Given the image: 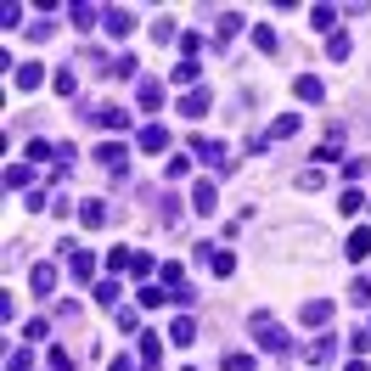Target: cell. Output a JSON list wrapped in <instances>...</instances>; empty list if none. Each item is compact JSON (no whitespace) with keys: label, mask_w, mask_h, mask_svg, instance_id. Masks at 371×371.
<instances>
[{"label":"cell","mask_w":371,"mask_h":371,"mask_svg":"<svg viewBox=\"0 0 371 371\" xmlns=\"http://www.w3.org/2000/svg\"><path fill=\"white\" fill-rule=\"evenodd\" d=\"M253 343H259V349H270V355H287V349H293V338L282 332V321H276V315H265V309L253 315Z\"/></svg>","instance_id":"obj_1"},{"label":"cell","mask_w":371,"mask_h":371,"mask_svg":"<svg viewBox=\"0 0 371 371\" xmlns=\"http://www.w3.org/2000/svg\"><path fill=\"white\" fill-rule=\"evenodd\" d=\"M192 157H197V163H209V169H220V175L236 169V157H231L220 141H209V135H197V141H192Z\"/></svg>","instance_id":"obj_2"},{"label":"cell","mask_w":371,"mask_h":371,"mask_svg":"<svg viewBox=\"0 0 371 371\" xmlns=\"http://www.w3.org/2000/svg\"><path fill=\"white\" fill-rule=\"evenodd\" d=\"M84 118H90V124H101V130H118V135L130 130V113H124V107H113V101H96V107H84Z\"/></svg>","instance_id":"obj_3"},{"label":"cell","mask_w":371,"mask_h":371,"mask_svg":"<svg viewBox=\"0 0 371 371\" xmlns=\"http://www.w3.org/2000/svg\"><path fill=\"white\" fill-rule=\"evenodd\" d=\"M135 101H141V113H157V107H163V79L141 74V79H135Z\"/></svg>","instance_id":"obj_4"},{"label":"cell","mask_w":371,"mask_h":371,"mask_svg":"<svg viewBox=\"0 0 371 371\" xmlns=\"http://www.w3.org/2000/svg\"><path fill=\"white\" fill-rule=\"evenodd\" d=\"M96 163H101V169H113V175H124L130 147H124V141H101V147H96Z\"/></svg>","instance_id":"obj_5"},{"label":"cell","mask_w":371,"mask_h":371,"mask_svg":"<svg viewBox=\"0 0 371 371\" xmlns=\"http://www.w3.org/2000/svg\"><path fill=\"white\" fill-rule=\"evenodd\" d=\"M101 28H107L113 40H124V34L135 28V11H124V6H107V11H101Z\"/></svg>","instance_id":"obj_6"},{"label":"cell","mask_w":371,"mask_h":371,"mask_svg":"<svg viewBox=\"0 0 371 371\" xmlns=\"http://www.w3.org/2000/svg\"><path fill=\"white\" fill-rule=\"evenodd\" d=\"M192 209H197V214H214V209H220V186H214V180H197V186H192Z\"/></svg>","instance_id":"obj_7"},{"label":"cell","mask_w":371,"mask_h":371,"mask_svg":"<svg viewBox=\"0 0 371 371\" xmlns=\"http://www.w3.org/2000/svg\"><path fill=\"white\" fill-rule=\"evenodd\" d=\"M135 147H141V152H157V157H163V152H169V130H163V124H141Z\"/></svg>","instance_id":"obj_8"},{"label":"cell","mask_w":371,"mask_h":371,"mask_svg":"<svg viewBox=\"0 0 371 371\" xmlns=\"http://www.w3.org/2000/svg\"><path fill=\"white\" fill-rule=\"evenodd\" d=\"M209 107H214V96H209V90H203V84H197V90H186V96H180V113H186V118H203V113H209Z\"/></svg>","instance_id":"obj_9"},{"label":"cell","mask_w":371,"mask_h":371,"mask_svg":"<svg viewBox=\"0 0 371 371\" xmlns=\"http://www.w3.org/2000/svg\"><path fill=\"white\" fill-rule=\"evenodd\" d=\"M298 321H304V326H326V321H332V298H309V304L298 309Z\"/></svg>","instance_id":"obj_10"},{"label":"cell","mask_w":371,"mask_h":371,"mask_svg":"<svg viewBox=\"0 0 371 371\" xmlns=\"http://www.w3.org/2000/svg\"><path fill=\"white\" fill-rule=\"evenodd\" d=\"M169 343L192 349V343H197V321H192V315H175V321H169Z\"/></svg>","instance_id":"obj_11"},{"label":"cell","mask_w":371,"mask_h":371,"mask_svg":"<svg viewBox=\"0 0 371 371\" xmlns=\"http://www.w3.org/2000/svg\"><path fill=\"white\" fill-rule=\"evenodd\" d=\"M28 293L51 298V293H57V270H51V265H34V270H28Z\"/></svg>","instance_id":"obj_12"},{"label":"cell","mask_w":371,"mask_h":371,"mask_svg":"<svg viewBox=\"0 0 371 371\" xmlns=\"http://www.w3.org/2000/svg\"><path fill=\"white\" fill-rule=\"evenodd\" d=\"M79 225H84V231L107 225V203H101V197H84V203H79Z\"/></svg>","instance_id":"obj_13"},{"label":"cell","mask_w":371,"mask_h":371,"mask_svg":"<svg viewBox=\"0 0 371 371\" xmlns=\"http://www.w3.org/2000/svg\"><path fill=\"white\" fill-rule=\"evenodd\" d=\"M135 62H141V57H130V51H118L113 62H101V74H107V79H135Z\"/></svg>","instance_id":"obj_14"},{"label":"cell","mask_w":371,"mask_h":371,"mask_svg":"<svg viewBox=\"0 0 371 371\" xmlns=\"http://www.w3.org/2000/svg\"><path fill=\"white\" fill-rule=\"evenodd\" d=\"M141 366H147V371L163 366V338H157V332H147V338H141Z\"/></svg>","instance_id":"obj_15"},{"label":"cell","mask_w":371,"mask_h":371,"mask_svg":"<svg viewBox=\"0 0 371 371\" xmlns=\"http://www.w3.org/2000/svg\"><path fill=\"white\" fill-rule=\"evenodd\" d=\"M236 28H242V11H220V23H214V51H220Z\"/></svg>","instance_id":"obj_16"},{"label":"cell","mask_w":371,"mask_h":371,"mask_svg":"<svg viewBox=\"0 0 371 371\" xmlns=\"http://www.w3.org/2000/svg\"><path fill=\"white\" fill-rule=\"evenodd\" d=\"M343 253H349V259H366V253H371V231H366V225H360V231H349Z\"/></svg>","instance_id":"obj_17"},{"label":"cell","mask_w":371,"mask_h":371,"mask_svg":"<svg viewBox=\"0 0 371 371\" xmlns=\"http://www.w3.org/2000/svg\"><path fill=\"white\" fill-rule=\"evenodd\" d=\"M304 355H309V366H326V360L338 355V338H321V343H309Z\"/></svg>","instance_id":"obj_18"},{"label":"cell","mask_w":371,"mask_h":371,"mask_svg":"<svg viewBox=\"0 0 371 371\" xmlns=\"http://www.w3.org/2000/svg\"><path fill=\"white\" fill-rule=\"evenodd\" d=\"M287 135H298V113H282V118L270 124V135H265V141H287Z\"/></svg>","instance_id":"obj_19"},{"label":"cell","mask_w":371,"mask_h":371,"mask_svg":"<svg viewBox=\"0 0 371 371\" xmlns=\"http://www.w3.org/2000/svg\"><path fill=\"white\" fill-rule=\"evenodd\" d=\"M28 180H34V169H28V163H11V169H6V192H23Z\"/></svg>","instance_id":"obj_20"},{"label":"cell","mask_w":371,"mask_h":371,"mask_svg":"<svg viewBox=\"0 0 371 371\" xmlns=\"http://www.w3.org/2000/svg\"><path fill=\"white\" fill-rule=\"evenodd\" d=\"M298 96H304V101H321V96H326V84H321L315 74H298Z\"/></svg>","instance_id":"obj_21"},{"label":"cell","mask_w":371,"mask_h":371,"mask_svg":"<svg viewBox=\"0 0 371 371\" xmlns=\"http://www.w3.org/2000/svg\"><path fill=\"white\" fill-rule=\"evenodd\" d=\"M68 17H74V28H96V17H101V11L79 0V6H68Z\"/></svg>","instance_id":"obj_22"},{"label":"cell","mask_w":371,"mask_h":371,"mask_svg":"<svg viewBox=\"0 0 371 371\" xmlns=\"http://www.w3.org/2000/svg\"><path fill=\"white\" fill-rule=\"evenodd\" d=\"M17 84H23V90H34V84H45V68H40V62H23V68H17Z\"/></svg>","instance_id":"obj_23"},{"label":"cell","mask_w":371,"mask_h":371,"mask_svg":"<svg viewBox=\"0 0 371 371\" xmlns=\"http://www.w3.org/2000/svg\"><path fill=\"white\" fill-rule=\"evenodd\" d=\"M197 74H203V62H175V84H192L197 90Z\"/></svg>","instance_id":"obj_24"},{"label":"cell","mask_w":371,"mask_h":371,"mask_svg":"<svg viewBox=\"0 0 371 371\" xmlns=\"http://www.w3.org/2000/svg\"><path fill=\"white\" fill-rule=\"evenodd\" d=\"M209 265H214V276H231V270H236V253H231V248H214Z\"/></svg>","instance_id":"obj_25"},{"label":"cell","mask_w":371,"mask_h":371,"mask_svg":"<svg viewBox=\"0 0 371 371\" xmlns=\"http://www.w3.org/2000/svg\"><path fill=\"white\" fill-rule=\"evenodd\" d=\"M51 84H57V96H74V90H79V74H74V68H57Z\"/></svg>","instance_id":"obj_26"},{"label":"cell","mask_w":371,"mask_h":371,"mask_svg":"<svg viewBox=\"0 0 371 371\" xmlns=\"http://www.w3.org/2000/svg\"><path fill=\"white\" fill-rule=\"evenodd\" d=\"M186 175H192V157H169L163 163V180H186Z\"/></svg>","instance_id":"obj_27"},{"label":"cell","mask_w":371,"mask_h":371,"mask_svg":"<svg viewBox=\"0 0 371 371\" xmlns=\"http://www.w3.org/2000/svg\"><path fill=\"white\" fill-rule=\"evenodd\" d=\"M360 203H366V197H360L355 186H343V192H338V209H343V214H360Z\"/></svg>","instance_id":"obj_28"},{"label":"cell","mask_w":371,"mask_h":371,"mask_svg":"<svg viewBox=\"0 0 371 371\" xmlns=\"http://www.w3.org/2000/svg\"><path fill=\"white\" fill-rule=\"evenodd\" d=\"M96 304H101V309H118V282H101V287H96Z\"/></svg>","instance_id":"obj_29"},{"label":"cell","mask_w":371,"mask_h":371,"mask_svg":"<svg viewBox=\"0 0 371 371\" xmlns=\"http://www.w3.org/2000/svg\"><path fill=\"white\" fill-rule=\"evenodd\" d=\"M51 157H57L51 141H28V163H51Z\"/></svg>","instance_id":"obj_30"},{"label":"cell","mask_w":371,"mask_h":371,"mask_svg":"<svg viewBox=\"0 0 371 371\" xmlns=\"http://www.w3.org/2000/svg\"><path fill=\"white\" fill-rule=\"evenodd\" d=\"M309 23H315V28H332V23H338V6H315Z\"/></svg>","instance_id":"obj_31"},{"label":"cell","mask_w":371,"mask_h":371,"mask_svg":"<svg viewBox=\"0 0 371 371\" xmlns=\"http://www.w3.org/2000/svg\"><path fill=\"white\" fill-rule=\"evenodd\" d=\"M253 45H259V51H276V28L259 23V28H253Z\"/></svg>","instance_id":"obj_32"},{"label":"cell","mask_w":371,"mask_h":371,"mask_svg":"<svg viewBox=\"0 0 371 371\" xmlns=\"http://www.w3.org/2000/svg\"><path fill=\"white\" fill-rule=\"evenodd\" d=\"M152 270H157V265H152V253H135V259H130V276H141V282H147Z\"/></svg>","instance_id":"obj_33"},{"label":"cell","mask_w":371,"mask_h":371,"mask_svg":"<svg viewBox=\"0 0 371 371\" xmlns=\"http://www.w3.org/2000/svg\"><path fill=\"white\" fill-rule=\"evenodd\" d=\"M51 371H74V349L57 343V349H51Z\"/></svg>","instance_id":"obj_34"},{"label":"cell","mask_w":371,"mask_h":371,"mask_svg":"<svg viewBox=\"0 0 371 371\" xmlns=\"http://www.w3.org/2000/svg\"><path fill=\"white\" fill-rule=\"evenodd\" d=\"M349 298H355V304H371V282H366V276H355V282H349Z\"/></svg>","instance_id":"obj_35"},{"label":"cell","mask_w":371,"mask_h":371,"mask_svg":"<svg viewBox=\"0 0 371 371\" xmlns=\"http://www.w3.org/2000/svg\"><path fill=\"white\" fill-rule=\"evenodd\" d=\"M152 40H157V45H169V40H175V23H169V17H157V23H152Z\"/></svg>","instance_id":"obj_36"},{"label":"cell","mask_w":371,"mask_h":371,"mask_svg":"<svg viewBox=\"0 0 371 371\" xmlns=\"http://www.w3.org/2000/svg\"><path fill=\"white\" fill-rule=\"evenodd\" d=\"M326 51H332V62H343V57H349V34H332V40H326Z\"/></svg>","instance_id":"obj_37"},{"label":"cell","mask_w":371,"mask_h":371,"mask_svg":"<svg viewBox=\"0 0 371 371\" xmlns=\"http://www.w3.org/2000/svg\"><path fill=\"white\" fill-rule=\"evenodd\" d=\"M298 186H304V192H321V186H326V175H321V169H304V175H298Z\"/></svg>","instance_id":"obj_38"},{"label":"cell","mask_w":371,"mask_h":371,"mask_svg":"<svg viewBox=\"0 0 371 371\" xmlns=\"http://www.w3.org/2000/svg\"><path fill=\"white\" fill-rule=\"evenodd\" d=\"M23 338H28V343H40V338H51V321H28V326H23Z\"/></svg>","instance_id":"obj_39"},{"label":"cell","mask_w":371,"mask_h":371,"mask_svg":"<svg viewBox=\"0 0 371 371\" xmlns=\"http://www.w3.org/2000/svg\"><path fill=\"white\" fill-rule=\"evenodd\" d=\"M163 298H169V287H141V304H147V309H157Z\"/></svg>","instance_id":"obj_40"},{"label":"cell","mask_w":371,"mask_h":371,"mask_svg":"<svg viewBox=\"0 0 371 371\" xmlns=\"http://www.w3.org/2000/svg\"><path fill=\"white\" fill-rule=\"evenodd\" d=\"M157 214H163V225H175V220H180V203H175V197H163V203H157Z\"/></svg>","instance_id":"obj_41"},{"label":"cell","mask_w":371,"mask_h":371,"mask_svg":"<svg viewBox=\"0 0 371 371\" xmlns=\"http://www.w3.org/2000/svg\"><path fill=\"white\" fill-rule=\"evenodd\" d=\"M57 321H62V326H74V321H79V304H74V298H68V304H57Z\"/></svg>","instance_id":"obj_42"},{"label":"cell","mask_w":371,"mask_h":371,"mask_svg":"<svg viewBox=\"0 0 371 371\" xmlns=\"http://www.w3.org/2000/svg\"><path fill=\"white\" fill-rule=\"evenodd\" d=\"M338 157H343V152L332 147V141H321V147H315V163H338Z\"/></svg>","instance_id":"obj_43"},{"label":"cell","mask_w":371,"mask_h":371,"mask_svg":"<svg viewBox=\"0 0 371 371\" xmlns=\"http://www.w3.org/2000/svg\"><path fill=\"white\" fill-rule=\"evenodd\" d=\"M6 371H28V349H11L6 355Z\"/></svg>","instance_id":"obj_44"},{"label":"cell","mask_w":371,"mask_h":371,"mask_svg":"<svg viewBox=\"0 0 371 371\" xmlns=\"http://www.w3.org/2000/svg\"><path fill=\"white\" fill-rule=\"evenodd\" d=\"M169 298H175L180 309H192V304H197V287H175V293H169Z\"/></svg>","instance_id":"obj_45"},{"label":"cell","mask_w":371,"mask_h":371,"mask_svg":"<svg viewBox=\"0 0 371 371\" xmlns=\"http://www.w3.org/2000/svg\"><path fill=\"white\" fill-rule=\"evenodd\" d=\"M225 371H253V355H225Z\"/></svg>","instance_id":"obj_46"},{"label":"cell","mask_w":371,"mask_h":371,"mask_svg":"<svg viewBox=\"0 0 371 371\" xmlns=\"http://www.w3.org/2000/svg\"><path fill=\"white\" fill-rule=\"evenodd\" d=\"M107 371H135V366H130V355H118V360H113Z\"/></svg>","instance_id":"obj_47"},{"label":"cell","mask_w":371,"mask_h":371,"mask_svg":"<svg viewBox=\"0 0 371 371\" xmlns=\"http://www.w3.org/2000/svg\"><path fill=\"white\" fill-rule=\"evenodd\" d=\"M349 371H366V360H349Z\"/></svg>","instance_id":"obj_48"}]
</instances>
